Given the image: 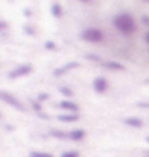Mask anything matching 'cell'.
Instances as JSON below:
<instances>
[{"label": "cell", "mask_w": 149, "mask_h": 157, "mask_svg": "<svg viewBox=\"0 0 149 157\" xmlns=\"http://www.w3.org/2000/svg\"><path fill=\"white\" fill-rule=\"evenodd\" d=\"M58 106L61 109H66V111H72V112H79V106L74 104V103H71L67 101V99H64V101H59Z\"/></svg>", "instance_id": "obj_7"}, {"label": "cell", "mask_w": 149, "mask_h": 157, "mask_svg": "<svg viewBox=\"0 0 149 157\" xmlns=\"http://www.w3.org/2000/svg\"><path fill=\"white\" fill-rule=\"evenodd\" d=\"M75 67H79V63H75V61H71V63L64 64V66L58 67V69H56L53 74H55V77H59V75L66 74V72H69V71H72V69H75Z\"/></svg>", "instance_id": "obj_6"}, {"label": "cell", "mask_w": 149, "mask_h": 157, "mask_svg": "<svg viewBox=\"0 0 149 157\" xmlns=\"http://www.w3.org/2000/svg\"><path fill=\"white\" fill-rule=\"evenodd\" d=\"M93 88H95L96 93H106L109 88V83L104 77H96L93 80Z\"/></svg>", "instance_id": "obj_5"}, {"label": "cell", "mask_w": 149, "mask_h": 157, "mask_svg": "<svg viewBox=\"0 0 149 157\" xmlns=\"http://www.w3.org/2000/svg\"><path fill=\"white\" fill-rule=\"evenodd\" d=\"M143 21L146 23V26H149V18H147V16H143Z\"/></svg>", "instance_id": "obj_22"}, {"label": "cell", "mask_w": 149, "mask_h": 157, "mask_svg": "<svg viewBox=\"0 0 149 157\" xmlns=\"http://www.w3.org/2000/svg\"><path fill=\"white\" fill-rule=\"evenodd\" d=\"M32 72V66L31 64H23V66H18L16 69H13L8 72V78H18V77H23Z\"/></svg>", "instance_id": "obj_3"}, {"label": "cell", "mask_w": 149, "mask_h": 157, "mask_svg": "<svg viewBox=\"0 0 149 157\" xmlns=\"http://www.w3.org/2000/svg\"><path fill=\"white\" fill-rule=\"evenodd\" d=\"M52 136L59 138V140H64V138H69V133H66V132H58V130H52Z\"/></svg>", "instance_id": "obj_13"}, {"label": "cell", "mask_w": 149, "mask_h": 157, "mask_svg": "<svg viewBox=\"0 0 149 157\" xmlns=\"http://www.w3.org/2000/svg\"><path fill=\"white\" fill-rule=\"evenodd\" d=\"M61 157H79V152H75V151H67V152H63Z\"/></svg>", "instance_id": "obj_17"}, {"label": "cell", "mask_w": 149, "mask_h": 157, "mask_svg": "<svg viewBox=\"0 0 149 157\" xmlns=\"http://www.w3.org/2000/svg\"><path fill=\"white\" fill-rule=\"evenodd\" d=\"M45 99H48V95L47 93H40L39 95V101H45Z\"/></svg>", "instance_id": "obj_20"}, {"label": "cell", "mask_w": 149, "mask_h": 157, "mask_svg": "<svg viewBox=\"0 0 149 157\" xmlns=\"http://www.w3.org/2000/svg\"><path fill=\"white\" fill-rule=\"evenodd\" d=\"M69 138L74 140V141H82V140H85V132L80 130V128L72 130V132H69Z\"/></svg>", "instance_id": "obj_9"}, {"label": "cell", "mask_w": 149, "mask_h": 157, "mask_svg": "<svg viewBox=\"0 0 149 157\" xmlns=\"http://www.w3.org/2000/svg\"><path fill=\"white\" fill-rule=\"evenodd\" d=\"M114 26L122 34H127V35H130V34H133L135 31H136L135 19L128 15V13H120L119 16H116L114 18Z\"/></svg>", "instance_id": "obj_1"}, {"label": "cell", "mask_w": 149, "mask_h": 157, "mask_svg": "<svg viewBox=\"0 0 149 157\" xmlns=\"http://www.w3.org/2000/svg\"><path fill=\"white\" fill-rule=\"evenodd\" d=\"M143 157H149V151H147V152H146V154H144Z\"/></svg>", "instance_id": "obj_26"}, {"label": "cell", "mask_w": 149, "mask_h": 157, "mask_svg": "<svg viewBox=\"0 0 149 157\" xmlns=\"http://www.w3.org/2000/svg\"><path fill=\"white\" fill-rule=\"evenodd\" d=\"M0 96H2V99L6 103V104H10V106H13V108L15 109H18V111H24V106L21 104L18 99L15 98V96H11V95H8L6 93V91H2V93H0Z\"/></svg>", "instance_id": "obj_4"}, {"label": "cell", "mask_w": 149, "mask_h": 157, "mask_svg": "<svg viewBox=\"0 0 149 157\" xmlns=\"http://www.w3.org/2000/svg\"><path fill=\"white\" fill-rule=\"evenodd\" d=\"M58 120H61V122H75V120H79V116L77 114H59Z\"/></svg>", "instance_id": "obj_11"}, {"label": "cell", "mask_w": 149, "mask_h": 157, "mask_svg": "<svg viewBox=\"0 0 149 157\" xmlns=\"http://www.w3.org/2000/svg\"><path fill=\"white\" fill-rule=\"evenodd\" d=\"M45 48L47 50H56V44H55V42H45Z\"/></svg>", "instance_id": "obj_19"}, {"label": "cell", "mask_w": 149, "mask_h": 157, "mask_svg": "<svg viewBox=\"0 0 149 157\" xmlns=\"http://www.w3.org/2000/svg\"><path fill=\"white\" fill-rule=\"evenodd\" d=\"M32 109H34L35 112L42 114V104H40V103H37V101H32Z\"/></svg>", "instance_id": "obj_16"}, {"label": "cell", "mask_w": 149, "mask_h": 157, "mask_svg": "<svg viewBox=\"0 0 149 157\" xmlns=\"http://www.w3.org/2000/svg\"><path fill=\"white\" fill-rule=\"evenodd\" d=\"M82 39L85 42H91V44H99L104 40V34L96 27H90V29H85L82 32Z\"/></svg>", "instance_id": "obj_2"}, {"label": "cell", "mask_w": 149, "mask_h": 157, "mask_svg": "<svg viewBox=\"0 0 149 157\" xmlns=\"http://www.w3.org/2000/svg\"><path fill=\"white\" fill-rule=\"evenodd\" d=\"M59 93L64 95V96H67V98H72V96H74V91L71 90V88H67V87H61V88H59Z\"/></svg>", "instance_id": "obj_14"}, {"label": "cell", "mask_w": 149, "mask_h": 157, "mask_svg": "<svg viewBox=\"0 0 149 157\" xmlns=\"http://www.w3.org/2000/svg\"><path fill=\"white\" fill-rule=\"evenodd\" d=\"M103 66L108 67V69H111V71H125V66H124V64L114 63V61H106V63H103Z\"/></svg>", "instance_id": "obj_10"}, {"label": "cell", "mask_w": 149, "mask_h": 157, "mask_svg": "<svg viewBox=\"0 0 149 157\" xmlns=\"http://www.w3.org/2000/svg\"><path fill=\"white\" fill-rule=\"evenodd\" d=\"M124 122L128 125V127H133V128H141L144 124H143V120L141 119H136V117H128V119H125Z\"/></svg>", "instance_id": "obj_8"}, {"label": "cell", "mask_w": 149, "mask_h": 157, "mask_svg": "<svg viewBox=\"0 0 149 157\" xmlns=\"http://www.w3.org/2000/svg\"><path fill=\"white\" fill-rule=\"evenodd\" d=\"M0 27H2V29H5V27H6V23H5V21H2V23H0Z\"/></svg>", "instance_id": "obj_23"}, {"label": "cell", "mask_w": 149, "mask_h": 157, "mask_svg": "<svg viewBox=\"0 0 149 157\" xmlns=\"http://www.w3.org/2000/svg\"><path fill=\"white\" fill-rule=\"evenodd\" d=\"M85 58H87V59H91V61H98V63H103V59L99 58V56H96V55H85Z\"/></svg>", "instance_id": "obj_18"}, {"label": "cell", "mask_w": 149, "mask_h": 157, "mask_svg": "<svg viewBox=\"0 0 149 157\" xmlns=\"http://www.w3.org/2000/svg\"><path fill=\"white\" fill-rule=\"evenodd\" d=\"M24 15L26 16H31V10H24Z\"/></svg>", "instance_id": "obj_24"}, {"label": "cell", "mask_w": 149, "mask_h": 157, "mask_svg": "<svg viewBox=\"0 0 149 157\" xmlns=\"http://www.w3.org/2000/svg\"><path fill=\"white\" fill-rule=\"evenodd\" d=\"M24 31H26L27 34H31V35H34V29H32V27H29V26H26V27H24Z\"/></svg>", "instance_id": "obj_21"}, {"label": "cell", "mask_w": 149, "mask_h": 157, "mask_svg": "<svg viewBox=\"0 0 149 157\" xmlns=\"http://www.w3.org/2000/svg\"><path fill=\"white\" fill-rule=\"evenodd\" d=\"M50 11H52V15L55 18H61L63 16V8H61V5L58 2H55L52 3V6H50Z\"/></svg>", "instance_id": "obj_12"}, {"label": "cell", "mask_w": 149, "mask_h": 157, "mask_svg": "<svg viewBox=\"0 0 149 157\" xmlns=\"http://www.w3.org/2000/svg\"><path fill=\"white\" fill-rule=\"evenodd\" d=\"M146 42H147V44H149V32L146 34Z\"/></svg>", "instance_id": "obj_25"}, {"label": "cell", "mask_w": 149, "mask_h": 157, "mask_svg": "<svg viewBox=\"0 0 149 157\" xmlns=\"http://www.w3.org/2000/svg\"><path fill=\"white\" fill-rule=\"evenodd\" d=\"M146 141H147V143H149V136H147V138H146Z\"/></svg>", "instance_id": "obj_27"}, {"label": "cell", "mask_w": 149, "mask_h": 157, "mask_svg": "<svg viewBox=\"0 0 149 157\" xmlns=\"http://www.w3.org/2000/svg\"><path fill=\"white\" fill-rule=\"evenodd\" d=\"M29 157H53L50 152H40V151H32Z\"/></svg>", "instance_id": "obj_15"}]
</instances>
